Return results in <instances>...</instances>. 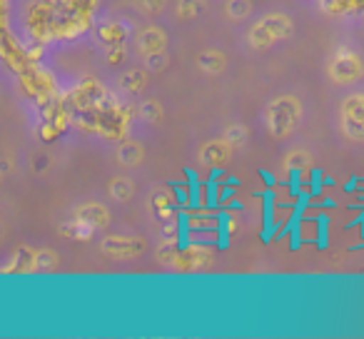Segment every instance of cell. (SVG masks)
<instances>
[{"label":"cell","instance_id":"5","mask_svg":"<svg viewBox=\"0 0 364 339\" xmlns=\"http://www.w3.org/2000/svg\"><path fill=\"white\" fill-rule=\"evenodd\" d=\"M140 249L142 242H137V240H120V237L105 240V252L115 254V257H130V254L140 252Z\"/></svg>","mask_w":364,"mask_h":339},{"label":"cell","instance_id":"2","mask_svg":"<svg viewBox=\"0 0 364 339\" xmlns=\"http://www.w3.org/2000/svg\"><path fill=\"white\" fill-rule=\"evenodd\" d=\"M344 132L352 140H364V95H352L344 100Z\"/></svg>","mask_w":364,"mask_h":339},{"label":"cell","instance_id":"8","mask_svg":"<svg viewBox=\"0 0 364 339\" xmlns=\"http://www.w3.org/2000/svg\"><path fill=\"white\" fill-rule=\"evenodd\" d=\"M142 45H145L147 53L160 50V48H162V36L157 31H147L145 36H142Z\"/></svg>","mask_w":364,"mask_h":339},{"label":"cell","instance_id":"11","mask_svg":"<svg viewBox=\"0 0 364 339\" xmlns=\"http://www.w3.org/2000/svg\"><path fill=\"white\" fill-rule=\"evenodd\" d=\"M125 150H127V155H122V162H132V160L140 157V147L137 145H127Z\"/></svg>","mask_w":364,"mask_h":339},{"label":"cell","instance_id":"7","mask_svg":"<svg viewBox=\"0 0 364 339\" xmlns=\"http://www.w3.org/2000/svg\"><path fill=\"white\" fill-rule=\"evenodd\" d=\"M314 242H317L319 249H324L329 244V217L327 215H319L317 217V240H314Z\"/></svg>","mask_w":364,"mask_h":339},{"label":"cell","instance_id":"12","mask_svg":"<svg viewBox=\"0 0 364 339\" xmlns=\"http://www.w3.org/2000/svg\"><path fill=\"white\" fill-rule=\"evenodd\" d=\"M259 175H262V178H264V183H267L269 188H274V178H272V175L267 173V170H259Z\"/></svg>","mask_w":364,"mask_h":339},{"label":"cell","instance_id":"4","mask_svg":"<svg viewBox=\"0 0 364 339\" xmlns=\"http://www.w3.org/2000/svg\"><path fill=\"white\" fill-rule=\"evenodd\" d=\"M362 75V60L347 50H339L332 60V77L334 80H354Z\"/></svg>","mask_w":364,"mask_h":339},{"label":"cell","instance_id":"6","mask_svg":"<svg viewBox=\"0 0 364 339\" xmlns=\"http://www.w3.org/2000/svg\"><path fill=\"white\" fill-rule=\"evenodd\" d=\"M80 217L85 220V222H90L92 227H100V225L107 222V215L102 208H97V205H85V208L80 210Z\"/></svg>","mask_w":364,"mask_h":339},{"label":"cell","instance_id":"10","mask_svg":"<svg viewBox=\"0 0 364 339\" xmlns=\"http://www.w3.org/2000/svg\"><path fill=\"white\" fill-rule=\"evenodd\" d=\"M112 195H115V198H127V195H130V183H125V180L115 183L112 185Z\"/></svg>","mask_w":364,"mask_h":339},{"label":"cell","instance_id":"9","mask_svg":"<svg viewBox=\"0 0 364 339\" xmlns=\"http://www.w3.org/2000/svg\"><path fill=\"white\" fill-rule=\"evenodd\" d=\"M250 8H247V0H232V3H230V16L232 18H242L245 13H247Z\"/></svg>","mask_w":364,"mask_h":339},{"label":"cell","instance_id":"1","mask_svg":"<svg viewBox=\"0 0 364 339\" xmlns=\"http://www.w3.org/2000/svg\"><path fill=\"white\" fill-rule=\"evenodd\" d=\"M269 130H272V135H287V132H292L294 122L299 120V105L292 100V97H279V100H274L272 105H269Z\"/></svg>","mask_w":364,"mask_h":339},{"label":"cell","instance_id":"3","mask_svg":"<svg viewBox=\"0 0 364 339\" xmlns=\"http://www.w3.org/2000/svg\"><path fill=\"white\" fill-rule=\"evenodd\" d=\"M287 33H289V21H287V18L272 16V18H264L262 23H257V26L252 28V36H250V41H252V45L262 48V45H269L272 41H277V38L287 36Z\"/></svg>","mask_w":364,"mask_h":339}]
</instances>
